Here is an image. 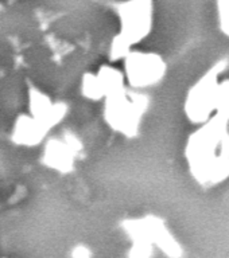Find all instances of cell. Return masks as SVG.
<instances>
[{
  "label": "cell",
  "instance_id": "cell-1",
  "mask_svg": "<svg viewBox=\"0 0 229 258\" xmlns=\"http://www.w3.org/2000/svg\"><path fill=\"white\" fill-rule=\"evenodd\" d=\"M188 167L200 184L212 187L229 177V120L216 113L190 135L185 147Z\"/></svg>",
  "mask_w": 229,
  "mask_h": 258
},
{
  "label": "cell",
  "instance_id": "cell-2",
  "mask_svg": "<svg viewBox=\"0 0 229 258\" xmlns=\"http://www.w3.org/2000/svg\"><path fill=\"white\" fill-rule=\"evenodd\" d=\"M119 32L111 43L113 60L125 58L131 48L150 35L154 24V0H124L115 8Z\"/></svg>",
  "mask_w": 229,
  "mask_h": 258
},
{
  "label": "cell",
  "instance_id": "cell-3",
  "mask_svg": "<svg viewBox=\"0 0 229 258\" xmlns=\"http://www.w3.org/2000/svg\"><path fill=\"white\" fill-rule=\"evenodd\" d=\"M146 109V96L123 88L105 100L104 117L113 131L125 137H133L139 132Z\"/></svg>",
  "mask_w": 229,
  "mask_h": 258
},
{
  "label": "cell",
  "instance_id": "cell-4",
  "mask_svg": "<svg viewBox=\"0 0 229 258\" xmlns=\"http://www.w3.org/2000/svg\"><path fill=\"white\" fill-rule=\"evenodd\" d=\"M224 70V64L218 62L202 76L190 88L186 94L185 113L188 118L196 124H204L214 116L218 110L220 88L221 82L218 81V74Z\"/></svg>",
  "mask_w": 229,
  "mask_h": 258
},
{
  "label": "cell",
  "instance_id": "cell-5",
  "mask_svg": "<svg viewBox=\"0 0 229 258\" xmlns=\"http://www.w3.org/2000/svg\"><path fill=\"white\" fill-rule=\"evenodd\" d=\"M165 74V60L155 52L131 51L124 58V76L132 88H153L163 80Z\"/></svg>",
  "mask_w": 229,
  "mask_h": 258
},
{
  "label": "cell",
  "instance_id": "cell-6",
  "mask_svg": "<svg viewBox=\"0 0 229 258\" xmlns=\"http://www.w3.org/2000/svg\"><path fill=\"white\" fill-rule=\"evenodd\" d=\"M124 73L112 66H103L96 74H89L82 86L85 94L92 100L108 98L123 89Z\"/></svg>",
  "mask_w": 229,
  "mask_h": 258
},
{
  "label": "cell",
  "instance_id": "cell-7",
  "mask_svg": "<svg viewBox=\"0 0 229 258\" xmlns=\"http://www.w3.org/2000/svg\"><path fill=\"white\" fill-rule=\"evenodd\" d=\"M218 26L222 34L229 36V0H217Z\"/></svg>",
  "mask_w": 229,
  "mask_h": 258
}]
</instances>
